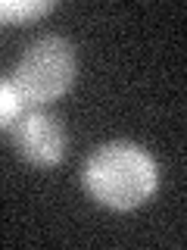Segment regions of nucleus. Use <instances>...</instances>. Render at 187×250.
Returning <instances> with one entry per match:
<instances>
[{
	"label": "nucleus",
	"mask_w": 187,
	"mask_h": 250,
	"mask_svg": "<svg viewBox=\"0 0 187 250\" xmlns=\"http://www.w3.org/2000/svg\"><path fill=\"white\" fill-rule=\"evenodd\" d=\"M13 147L31 166H53L66 153V131L56 116L31 109L13 122Z\"/></svg>",
	"instance_id": "obj_3"
},
{
	"label": "nucleus",
	"mask_w": 187,
	"mask_h": 250,
	"mask_svg": "<svg viewBox=\"0 0 187 250\" xmlns=\"http://www.w3.org/2000/svg\"><path fill=\"white\" fill-rule=\"evenodd\" d=\"M81 178L94 200L112 209H131L156 191V163L144 147L112 141L88 156Z\"/></svg>",
	"instance_id": "obj_1"
},
{
	"label": "nucleus",
	"mask_w": 187,
	"mask_h": 250,
	"mask_svg": "<svg viewBox=\"0 0 187 250\" xmlns=\"http://www.w3.org/2000/svg\"><path fill=\"white\" fill-rule=\"evenodd\" d=\"M22 113H25V100L19 97L10 78H0V128H13Z\"/></svg>",
	"instance_id": "obj_4"
},
{
	"label": "nucleus",
	"mask_w": 187,
	"mask_h": 250,
	"mask_svg": "<svg viewBox=\"0 0 187 250\" xmlns=\"http://www.w3.org/2000/svg\"><path fill=\"white\" fill-rule=\"evenodd\" d=\"M75 78V50L56 35L37 38L19 57L13 69V88L25 100V106H41L59 97Z\"/></svg>",
	"instance_id": "obj_2"
}]
</instances>
